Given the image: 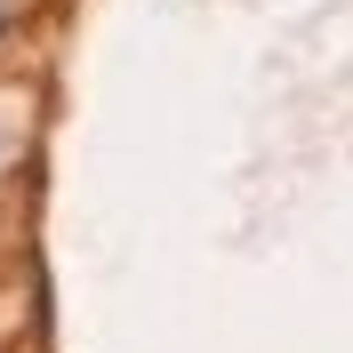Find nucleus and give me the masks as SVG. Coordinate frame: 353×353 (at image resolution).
<instances>
[{
	"label": "nucleus",
	"mask_w": 353,
	"mask_h": 353,
	"mask_svg": "<svg viewBox=\"0 0 353 353\" xmlns=\"http://www.w3.org/2000/svg\"><path fill=\"white\" fill-rule=\"evenodd\" d=\"M0 8H8V0H0Z\"/></svg>",
	"instance_id": "1"
}]
</instances>
